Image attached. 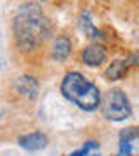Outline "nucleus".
Returning <instances> with one entry per match:
<instances>
[{"label":"nucleus","instance_id":"f257e3e1","mask_svg":"<svg viewBox=\"0 0 139 156\" xmlns=\"http://www.w3.org/2000/svg\"><path fill=\"white\" fill-rule=\"evenodd\" d=\"M14 35L21 50H31L49 35V23L35 5L23 7L14 17Z\"/></svg>","mask_w":139,"mask_h":156},{"label":"nucleus","instance_id":"f03ea898","mask_svg":"<svg viewBox=\"0 0 139 156\" xmlns=\"http://www.w3.org/2000/svg\"><path fill=\"white\" fill-rule=\"evenodd\" d=\"M61 92L68 101L83 111H94L99 108L101 94L97 87L80 73H68L61 82Z\"/></svg>","mask_w":139,"mask_h":156},{"label":"nucleus","instance_id":"7ed1b4c3","mask_svg":"<svg viewBox=\"0 0 139 156\" xmlns=\"http://www.w3.org/2000/svg\"><path fill=\"white\" fill-rule=\"evenodd\" d=\"M99 108L104 118H108L111 122H122V120L130 116V113H132L127 95L120 89L106 90L99 99Z\"/></svg>","mask_w":139,"mask_h":156},{"label":"nucleus","instance_id":"20e7f679","mask_svg":"<svg viewBox=\"0 0 139 156\" xmlns=\"http://www.w3.org/2000/svg\"><path fill=\"white\" fill-rule=\"evenodd\" d=\"M16 92L17 94H21L23 97H26V99H35L37 95H38V82H37V78L30 76V75H23L16 80Z\"/></svg>","mask_w":139,"mask_h":156},{"label":"nucleus","instance_id":"39448f33","mask_svg":"<svg viewBox=\"0 0 139 156\" xmlns=\"http://www.w3.org/2000/svg\"><path fill=\"white\" fill-rule=\"evenodd\" d=\"M17 144L21 146L23 149L38 151V149H44L45 146H47V137H45V134H42V132H31V134L21 135V137L17 139Z\"/></svg>","mask_w":139,"mask_h":156},{"label":"nucleus","instance_id":"423d86ee","mask_svg":"<svg viewBox=\"0 0 139 156\" xmlns=\"http://www.w3.org/2000/svg\"><path fill=\"white\" fill-rule=\"evenodd\" d=\"M82 61L87 66H99L106 61V50L97 44H92L82 50Z\"/></svg>","mask_w":139,"mask_h":156},{"label":"nucleus","instance_id":"0eeeda50","mask_svg":"<svg viewBox=\"0 0 139 156\" xmlns=\"http://www.w3.org/2000/svg\"><path fill=\"white\" fill-rule=\"evenodd\" d=\"M50 52H52V57L56 61H64L70 56V52H71V40L68 38L66 35H59L54 40Z\"/></svg>","mask_w":139,"mask_h":156},{"label":"nucleus","instance_id":"6e6552de","mask_svg":"<svg viewBox=\"0 0 139 156\" xmlns=\"http://www.w3.org/2000/svg\"><path fill=\"white\" fill-rule=\"evenodd\" d=\"M127 69H129L127 61H125V59H118V61H113L110 66H108L104 75H106L108 80H118V78H122L123 75L127 73Z\"/></svg>","mask_w":139,"mask_h":156},{"label":"nucleus","instance_id":"1a4fd4ad","mask_svg":"<svg viewBox=\"0 0 139 156\" xmlns=\"http://www.w3.org/2000/svg\"><path fill=\"white\" fill-rule=\"evenodd\" d=\"M80 28H82L83 33H87V37H90V38H97V37H99V30L92 24L89 12H83L82 14V17H80Z\"/></svg>","mask_w":139,"mask_h":156},{"label":"nucleus","instance_id":"9d476101","mask_svg":"<svg viewBox=\"0 0 139 156\" xmlns=\"http://www.w3.org/2000/svg\"><path fill=\"white\" fill-rule=\"evenodd\" d=\"M139 137V127H127L120 132V142H130Z\"/></svg>","mask_w":139,"mask_h":156},{"label":"nucleus","instance_id":"9b49d317","mask_svg":"<svg viewBox=\"0 0 139 156\" xmlns=\"http://www.w3.org/2000/svg\"><path fill=\"white\" fill-rule=\"evenodd\" d=\"M97 147V144H96L94 140H90V142H85L83 144V147H80V149H77V151H73L70 156H89V151L90 149H96Z\"/></svg>","mask_w":139,"mask_h":156},{"label":"nucleus","instance_id":"f8f14e48","mask_svg":"<svg viewBox=\"0 0 139 156\" xmlns=\"http://www.w3.org/2000/svg\"><path fill=\"white\" fill-rule=\"evenodd\" d=\"M125 61H127L129 66H139V50H132Z\"/></svg>","mask_w":139,"mask_h":156},{"label":"nucleus","instance_id":"ddd939ff","mask_svg":"<svg viewBox=\"0 0 139 156\" xmlns=\"http://www.w3.org/2000/svg\"><path fill=\"white\" fill-rule=\"evenodd\" d=\"M130 154H132L130 142H120V153H118V156H130Z\"/></svg>","mask_w":139,"mask_h":156}]
</instances>
